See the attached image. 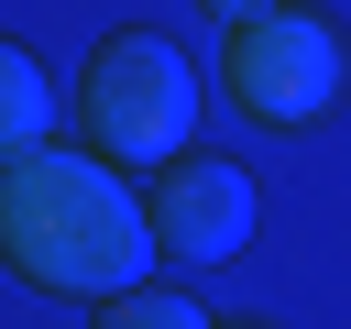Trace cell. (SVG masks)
Here are the masks:
<instances>
[{
  "mask_svg": "<svg viewBox=\"0 0 351 329\" xmlns=\"http://www.w3.org/2000/svg\"><path fill=\"white\" fill-rule=\"evenodd\" d=\"M0 263L44 296H132L154 274V208L110 154H22L0 164Z\"/></svg>",
  "mask_w": 351,
  "mask_h": 329,
  "instance_id": "obj_1",
  "label": "cell"
},
{
  "mask_svg": "<svg viewBox=\"0 0 351 329\" xmlns=\"http://www.w3.org/2000/svg\"><path fill=\"white\" fill-rule=\"evenodd\" d=\"M77 121H88V143L110 154V164H176L186 154V132H197V77H186V55L165 44V33H110L99 55H88V88H77Z\"/></svg>",
  "mask_w": 351,
  "mask_h": 329,
  "instance_id": "obj_2",
  "label": "cell"
},
{
  "mask_svg": "<svg viewBox=\"0 0 351 329\" xmlns=\"http://www.w3.org/2000/svg\"><path fill=\"white\" fill-rule=\"evenodd\" d=\"M340 66H351L340 33L318 11H296V0H274V11H252V22L219 33V99L241 121H318L340 99Z\"/></svg>",
  "mask_w": 351,
  "mask_h": 329,
  "instance_id": "obj_3",
  "label": "cell"
},
{
  "mask_svg": "<svg viewBox=\"0 0 351 329\" xmlns=\"http://www.w3.org/2000/svg\"><path fill=\"white\" fill-rule=\"evenodd\" d=\"M143 208H154V252H176V263H219L252 241V175L219 154H176Z\"/></svg>",
  "mask_w": 351,
  "mask_h": 329,
  "instance_id": "obj_4",
  "label": "cell"
},
{
  "mask_svg": "<svg viewBox=\"0 0 351 329\" xmlns=\"http://www.w3.org/2000/svg\"><path fill=\"white\" fill-rule=\"evenodd\" d=\"M44 132H55V77L0 33V164H22V154H44Z\"/></svg>",
  "mask_w": 351,
  "mask_h": 329,
  "instance_id": "obj_5",
  "label": "cell"
},
{
  "mask_svg": "<svg viewBox=\"0 0 351 329\" xmlns=\"http://www.w3.org/2000/svg\"><path fill=\"white\" fill-rule=\"evenodd\" d=\"M99 329H208V318H197L176 285H132V296H110V307H99Z\"/></svg>",
  "mask_w": 351,
  "mask_h": 329,
  "instance_id": "obj_6",
  "label": "cell"
},
{
  "mask_svg": "<svg viewBox=\"0 0 351 329\" xmlns=\"http://www.w3.org/2000/svg\"><path fill=\"white\" fill-rule=\"evenodd\" d=\"M208 11H219V22H252V11H274V0H208Z\"/></svg>",
  "mask_w": 351,
  "mask_h": 329,
  "instance_id": "obj_7",
  "label": "cell"
}]
</instances>
